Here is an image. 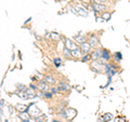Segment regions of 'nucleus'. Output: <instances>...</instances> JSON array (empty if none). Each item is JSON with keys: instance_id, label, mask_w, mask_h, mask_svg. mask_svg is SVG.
<instances>
[{"instance_id": "f257e3e1", "label": "nucleus", "mask_w": 130, "mask_h": 122, "mask_svg": "<svg viewBox=\"0 0 130 122\" xmlns=\"http://www.w3.org/2000/svg\"><path fill=\"white\" fill-rule=\"evenodd\" d=\"M88 42L90 43L91 48H98L100 44V39L96 35H91L90 37L88 38Z\"/></svg>"}, {"instance_id": "f03ea898", "label": "nucleus", "mask_w": 130, "mask_h": 122, "mask_svg": "<svg viewBox=\"0 0 130 122\" xmlns=\"http://www.w3.org/2000/svg\"><path fill=\"white\" fill-rule=\"evenodd\" d=\"M65 47H66L67 49H70L71 51H73V50H75L76 48H78V44L76 43L75 40L66 38V39H65Z\"/></svg>"}, {"instance_id": "7ed1b4c3", "label": "nucleus", "mask_w": 130, "mask_h": 122, "mask_svg": "<svg viewBox=\"0 0 130 122\" xmlns=\"http://www.w3.org/2000/svg\"><path fill=\"white\" fill-rule=\"evenodd\" d=\"M101 58L104 59L106 63L112 58L111 53H109V51L107 50V49H104V48H103V49H101Z\"/></svg>"}, {"instance_id": "20e7f679", "label": "nucleus", "mask_w": 130, "mask_h": 122, "mask_svg": "<svg viewBox=\"0 0 130 122\" xmlns=\"http://www.w3.org/2000/svg\"><path fill=\"white\" fill-rule=\"evenodd\" d=\"M80 49H81V51H83L84 54H89L91 51V46L88 41H86V42L80 43Z\"/></svg>"}, {"instance_id": "39448f33", "label": "nucleus", "mask_w": 130, "mask_h": 122, "mask_svg": "<svg viewBox=\"0 0 130 122\" xmlns=\"http://www.w3.org/2000/svg\"><path fill=\"white\" fill-rule=\"evenodd\" d=\"M72 55H73V57L74 58H81V56L84 55V53H83V51H81L80 47L76 48L75 50H73L72 51Z\"/></svg>"}, {"instance_id": "423d86ee", "label": "nucleus", "mask_w": 130, "mask_h": 122, "mask_svg": "<svg viewBox=\"0 0 130 122\" xmlns=\"http://www.w3.org/2000/svg\"><path fill=\"white\" fill-rule=\"evenodd\" d=\"M37 89H39L41 92H47V91H49V83H47L46 81H41V82H39V84H38V87H37Z\"/></svg>"}, {"instance_id": "0eeeda50", "label": "nucleus", "mask_w": 130, "mask_h": 122, "mask_svg": "<svg viewBox=\"0 0 130 122\" xmlns=\"http://www.w3.org/2000/svg\"><path fill=\"white\" fill-rule=\"evenodd\" d=\"M74 40L77 42V43H83V42H86L87 40H88V37L86 35H77V36H75V38H74Z\"/></svg>"}, {"instance_id": "6e6552de", "label": "nucleus", "mask_w": 130, "mask_h": 122, "mask_svg": "<svg viewBox=\"0 0 130 122\" xmlns=\"http://www.w3.org/2000/svg\"><path fill=\"white\" fill-rule=\"evenodd\" d=\"M71 89V87L68 85L67 83H65V82H61L59 84V87L56 88V90L58 91H68Z\"/></svg>"}, {"instance_id": "1a4fd4ad", "label": "nucleus", "mask_w": 130, "mask_h": 122, "mask_svg": "<svg viewBox=\"0 0 130 122\" xmlns=\"http://www.w3.org/2000/svg\"><path fill=\"white\" fill-rule=\"evenodd\" d=\"M90 55H91V59H92V60H98V59H100V58H101V50H95V51H93Z\"/></svg>"}, {"instance_id": "9d476101", "label": "nucleus", "mask_w": 130, "mask_h": 122, "mask_svg": "<svg viewBox=\"0 0 130 122\" xmlns=\"http://www.w3.org/2000/svg\"><path fill=\"white\" fill-rule=\"evenodd\" d=\"M63 55L65 56V58H72L73 55H72V51L70 50V49H67L66 47H65L63 49Z\"/></svg>"}, {"instance_id": "9b49d317", "label": "nucleus", "mask_w": 130, "mask_h": 122, "mask_svg": "<svg viewBox=\"0 0 130 122\" xmlns=\"http://www.w3.org/2000/svg\"><path fill=\"white\" fill-rule=\"evenodd\" d=\"M121 59H123V55H121V53L120 52H116V53L114 54V60H115L116 63H119Z\"/></svg>"}, {"instance_id": "f8f14e48", "label": "nucleus", "mask_w": 130, "mask_h": 122, "mask_svg": "<svg viewBox=\"0 0 130 122\" xmlns=\"http://www.w3.org/2000/svg\"><path fill=\"white\" fill-rule=\"evenodd\" d=\"M20 118L25 121V120H29V115H28V111H23L22 113H20Z\"/></svg>"}, {"instance_id": "ddd939ff", "label": "nucleus", "mask_w": 130, "mask_h": 122, "mask_svg": "<svg viewBox=\"0 0 130 122\" xmlns=\"http://www.w3.org/2000/svg\"><path fill=\"white\" fill-rule=\"evenodd\" d=\"M113 119V116L111 115V113H105V115H103V117H102V120H103V122H107V121H111Z\"/></svg>"}, {"instance_id": "4468645a", "label": "nucleus", "mask_w": 130, "mask_h": 122, "mask_svg": "<svg viewBox=\"0 0 130 122\" xmlns=\"http://www.w3.org/2000/svg\"><path fill=\"white\" fill-rule=\"evenodd\" d=\"M44 81H46L47 83H55V79L53 78V77H51V76H46L44 77Z\"/></svg>"}, {"instance_id": "2eb2a0df", "label": "nucleus", "mask_w": 130, "mask_h": 122, "mask_svg": "<svg viewBox=\"0 0 130 122\" xmlns=\"http://www.w3.org/2000/svg\"><path fill=\"white\" fill-rule=\"evenodd\" d=\"M101 17H102L103 19H105V21H107V19L111 18V13H108V12H103V13H101Z\"/></svg>"}, {"instance_id": "dca6fc26", "label": "nucleus", "mask_w": 130, "mask_h": 122, "mask_svg": "<svg viewBox=\"0 0 130 122\" xmlns=\"http://www.w3.org/2000/svg\"><path fill=\"white\" fill-rule=\"evenodd\" d=\"M81 62H84V63H86V62H88L89 59H91V55H90V53L89 54H84L83 56H81Z\"/></svg>"}, {"instance_id": "f3484780", "label": "nucleus", "mask_w": 130, "mask_h": 122, "mask_svg": "<svg viewBox=\"0 0 130 122\" xmlns=\"http://www.w3.org/2000/svg\"><path fill=\"white\" fill-rule=\"evenodd\" d=\"M16 108H18L21 112H23V111H28V107L24 106V105H16Z\"/></svg>"}, {"instance_id": "a211bd4d", "label": "nucleus", "mask_w": 130, "mask_h": 122, "mask_svg": "<svg viewBox=\"0 0 130 122\" xmlns=\"http://www.w3.org/2000/svg\"><path fill=\"white\" fill-rule=\"evenodd\" d=\"M53 63L56 67H60L61 66V64H62V60H61V58H54L53 59Z\"/></svg>"}, {"instance_id": "6ab92c4d", "label": "nucleus", "mask_w": 130, "mask_h": 122, "mask_svg": "<svg viewBox=\"0 0 130 122\" xmlns=\"http://www.w3.org/2000/svg\"><path fill=\"white\" fill-rule=\"evenodd\" d=\"M91 2H96V3H103V5H106L108 2V0H91Z\"/></svg>"}, {"instance_id": "aec40b11", "label": "nucleus", "mask_w": 130, "mask_h": 122, "mask_svg": "<svg viewBox=\"0 0 130 122\" xmlns=\"http://www.w3.org/2000/svg\"><path fill=\"white\" fill-rule=\"evenodd\" d=\"M52 95H53V94H52L51 92H48V91L44 92V97H46V98H51Z\"/></svg>"}, {"instance_id": "412c9836", "label": "nucleus", "mask_w": 130, "mask_h": 122, "mask_svg": "<svg viewBox=\"0 0 130 122\" xmlns=\"http://www.w3.org/2000/svg\"><path fill=\"white\" fill-rule=\"evenodd\" d=\"M67 1H72V0H67Z\"/></svg>"}, {"instance_id": "4be33fe9", "label": "nucleus", "mask_w": 130, "mask_h": 122, "mask_svg": "<svg viewBox=\"0 0 130 122\" xmlns=\"http://www.w3.org/2000/svg\"><path fill=\"white\" fill-rule=\"evenodd\" d=\"M5 122H8V120H6V121H5Z\"/></svg>"}]
</instances>
